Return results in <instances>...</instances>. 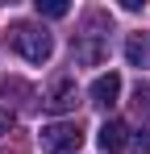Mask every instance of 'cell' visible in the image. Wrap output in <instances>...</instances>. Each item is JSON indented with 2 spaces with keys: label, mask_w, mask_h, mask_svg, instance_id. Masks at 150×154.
<instances>
[{
  "label": "cell",
  "mask_w": 150,
  "mask_h": 154,
  "mask_svg": "<svg viewBox=\"0 0 150 154\" xmlns=\"http://www.w3.org/2000/svg\"><path fill=\"white\" fill-rule=\"evenodd\" d=\"M104 58V42H100L96 33H83L79 42H75V63H83V67H92Z\"/></svg>",
  "instance_id": "cell-6"
},
{
  "label": "cell",
  "mask_w": 150,
  "mask_h": 154,
  "mask_svg": "<svg viewBox=\"0 0 150 154\" xmlns=\"http://www.w3.org/2000/svg\"><path fill=\"white\" fill-rule=\"evenodd\" d=\"M75 96H79L75 79H54V83H50V92L42 96V104H46L50 112H71V108H75Z\"/></svg>",
  "instance_id": "cell-4"
},
{
  "label": "cell",
  "mask_w": 150,
  "mask_h": 154,
  "mask_svg": "<svg viewBox=\"0 0 150 154\" xmlns=\"http://www.w3.org/2000/svg\"><path fill=\"white\" fill-rule=\"evenodd\" d=\"M8 46L21 54L25 63H50V54H54V38H50L42 25H33V21H17V25H8Z\"/></svg>",
  "instance_id": "cell-1"
},
{
  "label": "cell",
  "mask_w": 150,
  "mask_h": 154,
  "mask_svg": "<svg viewBox=\"0 0 150 154\" xmlns=\"http://www.w3.org/2000/svg\"><path fill=\"white\" fill-rule=\"evenodd\" d=\"M38 142H42V154H75L83 146V129H79V121H50V125H42Z\"/></svg>",
  "instance_id": "cell-2"
},
{
  "label": "cell",
  "mask_w": 150,
  "mask_h": 154,
  "mask_svg": "<svg viewBox=\"0 0 150 154\" xmlns=\"http://www.w3.org/2000/svg\"><path fill=\"white\" fill-rule=\"evenodd\" d=\"M133 146H138L142 154H150V125H142L138 133H133Z\"/></svg>",
  "instance_id": "cell-10"
},
{
  "label": "cell",
  "mask_w": 150,
  "mask_h": 154,
  "mask_svg": "<svg viewBox=\"0 0 150 154\" xmlns=\"http://www.w3.org/2000/svg\"><path fill=\"white\" fill-rule=\"evenodd\" d=\"M96 142H100V150H104V154H121L133 137H129V125H125L121 117H113V121H104V125H100Z\"/></svg>",
  "instance_id": "cell-3"
},
{
  "label": "cell",
  "mask_w": 150,
  "mask_h": 154,
  "mask_svg": "<svg viewBox=\"0 0 150 154\" xmlns=\"http://www.w3.org/2000/svg\"><path fill=\"white\" fill-rule=\"evenodd\" d=\"M125 58H129L133 67H150V33L129 38V42H125Z\"/></svg>",
  "instance_id": "cell-7"
},
{
  "label": "cell",
  "mask_w": 150,
  "mask_h": 154,
  "mask_svg": "<svg viewBox=\"0 0 150 154\" xmlns=\"http://www.w3.org/2000/svg\"><path fill=\"white\" fill-rule=\"evenodd\" d=\"M8 129H13V117H8V112H4V108H0V137H4V133H8Z\"/></svg>",
  "instance_id": "cell-11"
},
{
  "label": "cell",
  "mask_w": 150,
  "mask_h": 154,
  "mask_svg": "<svg viewBox=\"0 0 150 154\" xmlns=\"http://www.w3.org/2000/svg\"><path fill=\"white\" fill-rule=\"evenodd\" d=\"M133 104H138V108H150V83L138 79V88H133Z\"/></svg>",
  "instance_id": "cell-9"
},
{
  "label": "cell",
  "mask_w": 150,
  "mask_h": 154,
  "mask_svg": "<svg viewBox=\"0 0 150 154\" xmlns=\"http://www.w3.org/2000/svg\"><path fill=\"white\" fill-rule=\"evenodd\" d=\"M88 96H92V104H96V108H113V104H117V96H121V75H117V71L96 75V79H92V88H88Z\"/></svg>",
  "instance_id": "cell-5"
},
{
  "label": "cell",
  "mask_w": 150,
  "mask_h": 154,
  "mask_svg": "<svg viewBox=\"0 0 150 154\" xmlns=\"http://www.w3.org/2000/svg\"><path fill=\"white\" fill-rule=\"evenodd\" d=\"M71 4L67 0H38V17H67Z\"/></svg>",
  "instance_id": "cell-8"
}]
</instances>
